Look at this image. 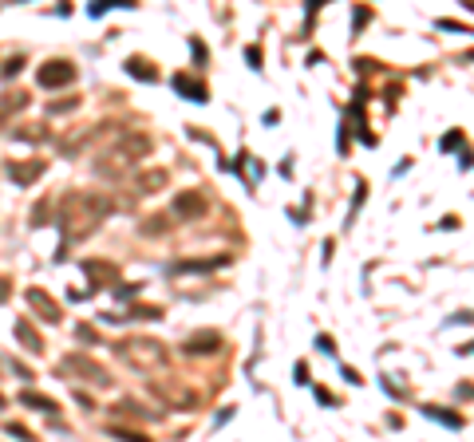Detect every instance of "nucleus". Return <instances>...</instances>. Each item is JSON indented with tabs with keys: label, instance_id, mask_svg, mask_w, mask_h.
Segmentation results:
<instances>
[{
	"label": "nucleus",
	"instance_id": "obj_20",
	"mask_svg": "<svg viewBox=\"0 0 474 442\" xmlns=\"http://www.w3.org/2000/svg\"><path fill=\"white\" fill-rule=\"evenodd\" d=\"M364 202H368V186H364V182H360V186H356V197H352V209H348V218H344V225H352V221H356V213H360V206H364Z\"/></svg>",
	"mask_w": 474,
	"mask_h": 442
},
{
	"label": "nucleus",
	"instance_id": "obj_15",
	"mask_svg": "<svg viewBox=\"0 0 474 442\" xmlns=\"http://www.w3.org/2000/svg\"><path fill=\"white\" fill-rule=\"evenodd\" d=\"M233 170H242V174H245V186L253 190V186L261 182V174H265V166H261V162H257L253 154H237V166H233Z\"/></svg>",
	"mask_w": 474,
	"mask_h": 442
},
{
	"label": "nucleus",
	"instance_id": "obj_34",
	"mask_svg": "<svg viewBox=\"0 0 474 442\" xmlns=\"http://www.w3.org/2000/svg\"><path fill=\"white\" fill-rule=\"evenodd\" d=\"M13 375H16V379H32V371H28L24 363H16V359H13Z\"/></svg>",
	"mask_w": 474,
	"mask_h": 442
},
{
	"label": "nucleus",
	"instance_id": "obj_40",
	"mask_svg": "<svg viewBox=\"0 0 474 442\" xmlns=\"http://www.w3.org/2000/svg\"><path fill=\"white\" fill-rule=\"evenodd\" d=\"M277 119H281V110H277V107L265 110V126H277Z\"/></svg>",
	"mask_w": 474,
	"mask_h": 442
},
{
	"label": "nucleus",
	"instance_id": "obj_39",
	"mask_svg": "<svg viewBox=\"0 0 474 442\" xmlns=\"http://www.w3.org/2000/svg\"><path fill=\"white\" fill-rule=\"evenodd\" d=\"M131 293H139V284H119L115 288V296H131Z\"/></svg>",
	"mask_w": 474,
	"mask_h": 442
},
{
	"label": "nucleus",
	"instance_id": "obj_7",
	"mask_svg": "<svg viewBox=\"0 0 474 442\" xmlns=\"http://www.w3.org/2000/svg\"><path fill=\"white\" fill-rule=\"evenodd\" d=\"M171 87L178 91L182 99H190V103H210V87L198 79V75H186V72H174Z\"/></svg>",
	"mask_w": 474,
	"mask_h": 442
},
{
	"label": "nucleus",
	"instance_id": "obj_3",
	"mask_svg": "<svg viewBox=\"0 0 474 442\" xmlns=\"http://www.w3.org/2000/svg\"><path fill=\"white\" fill-rule=\"evenodd\" d=\"M119 359L123 363H131V368H139V371H150V368H162L166 363V347L158 344V340H123L119 347Z\"/></svg>",
	"mask_w": 474,
	"mask_h": 442
},
{
	"label": "nucleus",
	"instance_id": "obj_6",
	"mask_svg": "<svg viewBox=\"0 0 474 442\" xmlns=\"http://www.w3.org/2000/svg\"><path fill=\"white\" fill-rule=\"evenodd\" d=\"M206 194H198V190H182V194H174V218H186V221H198L206 218Z\"/></svg>",
	"mask_w": 474,
	"mask_h": 442
},
{
	"label": "nucleus",
	"instance_id": "obj_18",
	"mask_svg": "<svg viewBox=\"0 0 474 442\" xmlns=\"http://www.w3.org/2000/svg\"><path fill=\"white\" fill-rule=\"evenodd\" d=\"M139 0H91L87 4V16H103L107 8H134Z\"/></svg>",
	"mask_w": 474,
	"mask_h": 442
},
{
	"label": "nucleus",
	"instance_id": "obj_21",
	"mask_svg": "<svg viewBox=\"0 0 474 442\" xmlns=\"http://www.w3.org/2000/svg\"><path fill=\"white\" fill-rule=\"evenodd\" d=\"M52 213H56V209H52L48 202H40V206L32 209V225H36V229H40V225H48V221H52Z\"/></svg>",
	"mask_w": 474,
	"mask_h": 442
},
{
	"label": "nucleus",
	"instance_id": "obj_4",
	"mask_svg": "<svg viewBox=\"0 0 474 442\" xmlns=\"http://www.w3.org/2000/svg\"><path fill=\"white\" fill-rule=\"evenodd\" d=\"M60 375L63 379H87V383H95V387H107L111 383V375H107V368H99L95 359H87V356H68V359H60Z\"/></svg>",
	"mask_w": 474,
	"mask_h": 442
},
{
	"label": "nucleus",
	"instance_id": "obj_29",
	"mask_svg": "<svg viewBox=\"0 0 474 442\" xmlns=\"http://www.w3.org/2000/svg\"><path fill=\"white\" fill-rule=\"evenodd\" d=\"M20 72H24V60H20V56L4 63V75H8V79H13V75H20Z\"/></svg>",
	"mask_w": 474,
	"mask_h": 442
},
{
	"label": "nucleus",
	"instance_id": "obj_11",
	"mask_svg": "<svg viewBox=\"0 0 474 442\" xmlns=\"http://www.w3.org/2000/svg\"><path fill=\"white\" fill-rule=\"evenodd\" d=\"M79 269L91 277V284H111L115 277H119V269H115L111 261H79Z\"/></svg>",
	"mask_w": 474,
	"mask_h": 442
},
{
	"label": "nucleus",
	"instance_id": "obj_2",
	"mask_svg": "<svg viewBox=\"0 0 474 442\" xmlns=\"http://www.w3.org/2000/svg\"><path fill=\"white\" fill-rule=\"evenodd\" d=\"M146 150H150V138L139 135V131H131V135H123V142L115 150H107L111 158H99L95 162V174H99V178H119L127 166H134V162L143 158Z\"/></svg>",
	"mask_w": 474,
	"mask_h": 442
},
{
	"label": "nucleus",
	"instance_id": "obj_22",
	"mask_svg": "<svg viewBox=\"0 0 474 442\" xmlns=\"http://www.w3.org/2000/svg\"><path fill=\"white\" fill-rule=\"evenodd\" d=\"M75 340H84V344L91 347V344H99V332L91 328V324H75Z\"/></svg>",
	"mask_w": 474,
	"mask_h": 442
},
{
	"label": "nucleus",
	"instance_id": "obj_27",
	"mask_svg": "<svg viewBox=\"0 0 474 442\" xmlns=\"http://www.w3.org/2000/svg\"><path fill=\"white\" fill-rule=\"evenodd\" d=\"M320 4H329V0H308V4H304V8H308V20H304V32H313V20H316V8H320Z\"/></svg>",
	"mask_w": 474,
	"mask_h": 442
},
{
	"label": "nucleus",
	"instance_id": "obj_28",
	"mask_svg": "<svg viewBox=\"0 0 474 442\" xmlns=\"http://www.w3.org/2000/svg\"><path fill=\"white\" fill-rule=\"evenodd\" d=\"M316 403H320V407H340V399H336V395H329L324 387H316Z\"/></svg>",
	"mask_w": 474,
	"mask_h": 442
},
{
	"label": "nucleus",
	"instance_id": "obj_16",
	"mask_svg": "<svg viewBox=\"0 0 474 442\" xmlns=\"http://www.w3.org/2000/svg\"><path fill=\"white\" fill-rule=\"evenodd\" d=\"M423 411V418H435V423H443V427H450V430H462V415H455V411H443V407H419Z\"/></svg>",
	"mask_w": 474,
	"mask_h": 442
},
{
	"label": "nucleus",
	"instance_id": "obj_9",
	"mask_svg": "<svg viewBox=\"0 0 474 442\" xmlns=\"http://www.w3.org/2000/svg\"><path fill=\"white\" fill-rule=\"evenodd\" d=\"M182 352L186 356H214V352H221V336L218 332H194Z\"/></svg>",
	"mask_w": 474,
	"mask_h": 442
},
{
	"label": "nucleus",
	"instance_id": "obj_12",
	"mask_svg": "<svg viewBox=\"0 0 474 442\" xmlns=\"http://www.w3.org/2000/svg\"><path fill=\"white\" fill-rule=\"evenodd\" d=\"M40 174H44V162H40V158H32V162H20V166H16V162H13V166H8V178H13L16 186H32V182H36V178H40Z\"/></svg>",
	"mask_w": 474,
	"mask_h": 442
},
{
	"label": "nucleus",
	"instance_id": "obj_10",
	"mask_svg": "<svg viewBox=\"0 0 474 442\" xmlns=\"http://www.w3.org/2000/svg\"><path fill=\"white\" fill-rule=\"evenodd\" d=\"M16 340H20V344H24V352H32V356H40V352H44V340H40V332L32 328V320H16Z\"/></svg>",
	"mask_w": 474,
	"mask_h": 442
},
{
	"label": "nucleus",
	"instance_id": "obj_42",
	"mask_svg": "<svg viewBox=\"0 0 474 442\" xmlns=\"http://www.w3.org/2000/svg\"><path fill=\"white\" fill-rule=\"evenodd\" d=\"M20 4H28V0H20Z\"/></svg>",
	"mask_w": 474,
	"mask_h": 442
},
{
	"label": "nucleus",
	"instance_id": "obj_33",
	"mask_svg": "<svg viewBox=\"0 0 474 442\" xmlns=\"http://www.w3.org/2000/svg\"><path fill=\"white\" fill-rule=\"evenodd\" d=\"M435 28H443V32H466V24H455V20H439Z\"/></svg>",
	"mask_w": 474,
	"mask_h": 442
},
{
	"label": "nucleus",
	"instance_id": "obj_5",
	"mask_svg": "<svg viewBox=\"0 0 474 442\" xmlns=\"http://www.w3.org/2000/svg\"><path fill=\"white\" fill-rule=\"evenodd\" d=\"M75 63L72 60H48L44 67H40V87H48V91H60V87H68V83H75Z\"/></svg>",
	"mask_w": 474,
	"mask_h": 442
},
{
	"label": "nucleus",
	"instance_id": "obj_1",
	"mask_svg": "<svg viewBox=\"0 0 474 442\" xmlns=\"http://www.w3.org/2000/svg\"><path fill=\"white\" fill-rule=\"evenodd\" d=\"M111 202L107 197H99V194H68L60 202V218H52V221H60V229H63V241H60V253L56 257H68V249H72V241H84L91 229H95L99 221L111 213Z\"/></svg>",
	"mask_w": 474,
	"mask_h": 442
},
{
	"label": "nucleus",
	"instance_id": "obj_19",
	"mask_svg": "<svg viewBox=\"0 0 474 442\" xmlns=\"http://www.w3.org/2000/svg\"><path fill=\"white\" fill-rule=\"evenodd\" d=\"M166 186V170H146L139 174V190H146V194H155V190H162Z\"/></svg>",
	"mask_w": 474,
	"mask_h": 442
},
{
	"label": "nucleus",
	"instance_id": "obj_17",
	"mask_svg": "<svg viewBox=\"0 0 474 442\" xmlns=\"http://www.w3.org/2000/svg\"><path fill=\"white\" fill-rule=\"evenodd\" d=\"M20 403L32 407V411H48V415H56V411H60L52 395H40V391H24V395H20Z\"/></svg>",
	"mask_w": 474,
	"mask_h": 442
},
{
	"label": "nucleus",
	"instance_id": "obj_41",
	"mask_svg": "<svg viewBox=\"0 0 474 442\" xmlns=\"http://www.w3.org/2000/svg\"><path fill=\"white\" fill-rule=\"evenodd\" d=\"M0 407H4V399H0Z\"/></svg>",
	"mask_w": 474,
	"mask_h": 442
},
{
	"label": "nucleus",
	"instance_id": "obj_14",
	"mask_svg": "<svg viewBox=\"0 0 474 442\" xmlns=\"http://www.w3.org/2000/svg\"><path fill=\"white\" fill-rule=\"evenodd\" d=\"M127 75L143 79V83H158V67L150 60H143V56H131V60H127Z\"/></svg>",
	"mask_w": 474,
	"mask_h": 442
},
{
	"label": "nucleus",
	"instance_id": "obj_38",
	"mask_svg": "<svg viewBox=\"0 0 474 442\" xmlns=\"http://www.w3.org/2000/svg\"><path fill=\"white\" fill-rule=\"evenodd\" d=\"M8 434H13V439H28V427H16V423H8Z\"/></svg>",
	"mask_w": 474,
	"mask_h": 442
},
{
	"label": "nucleus",
	"instance_id": "obj_24",
	"mask_svg": "<svg viewBox=\"0 0 474 442\" xmlns=\"http://www.w3.org/2000/svg\"><path fill=\"white\" fill-rule=\"evenodd\" d=\"M462 142H466V135H462V131H447V135H443V142H439V150H455V147H462Z\"/></svg>",
	"mask_w": 474,
	"mask_h": 442
},
{
	"label": "nucleus",
	"instance_id": "obj_13",
	"mask_svg": "<svg viewBox=\"0 0 474 442\" xmlns=\"http://www.w3.org/2000/svg\"><path fill=\"white\" fill-rule=\"evenodd\" d=\"M24 107H28V95H24V91H4V95H0V126L8 123L16 110H24Z\"/></svg>",
	"mask_w": 474,
	"mask_h": 442
},
{
	"label": "nucleus",
	"instance_id": "obj_31",
	"mask_svg": "<svg viewBox=\"0 0 474 442\" xmlns=\"http://www.w3.org/2000/svg\"><path fill=\"white\" fill-rule=\"evenodd\" d=\"M292 379H297V383H313V375H308V363H297V368H292Z\"/></svg>",
	"mask_w": 474,
	"mask_h": 442
},
{
	"label": "nucleus",
	"instance_id": "obj_8",
	"mask_svg": "<svg viewBox=\"0 0 474 442\" xmlns=\"http://www.w3.org/2000/svg\"><path fill=\"white\" fill-rule=\"evenodd\" d=\"M28 304L36 308V316H40V320H48V324H60V320H63L60 304H56V300H52L44 288H28Z\"/></svg>",
	"mask_w": 474,
	"mask_h": 442
},
{
	"label": "nucleus",
	"instance_id": "obj_26",
	"mask_svg": "<svg viewBox=\"0 0 474 442\" xmlns=\"http://www.w3.org/2000/svg\"><path fill=\"white\" fill-rule=\"evenodd\" d=\"M190 51H194V63H198V67H206V60H210V51L202 48V40H190Z\"/></svg>",
	"mask_w": 474,
	"mask_h": 442
},
{
	"label": "nucleus",
	"instance_id": "obj_32",
	"mask_svg": "<svg viewBox=\"0 0 474 442\" xmlns=\"http://www.w3.org/2000/svg\"><path fill=\"white\" fill-rule=\"evenodd\" d=\"M316 347H320L324 356H336V344H332L329 336H316Z\"/></svg>",
	"mask_w": 474,
	"mask_h": 442
},
{
	"label": "nucleus",
	"instance_id": "obj_25",
	"mask_svg": "<svg viewBox=\"0 0 474 442\" xmlns=\"http://www.w3.org/2000/svg\"><path fill=\"white\" fill-rule=\"evenodd\" d=\"M245 63H249V67H253V72H261V48H257V44H249V48H245Z\"/></svg>",
	"mask_w": 474,
	"mask_h": 442
},
{
	"label": "nucleus",
	"instance_id": "obj_36",
	"mask_svg": "<svg viewBox=\"0 0 474 442\" xmlns=\"http://www.w3.org/2000/svg\"><path fill=\"white\" fill-rule=\"evenodd\" d=\"M8 296H13V281H4V277H0V304H4Z\"/></svg>",
	"mask_w": 474,
	"mask_h": 442
},
{
	"label": "nucleus",
	"instance_id": "obj_35",
	"mask_svg": "<svg viewBox=\"0 0 474 442\" xmlns=\"http://www.w3.org/2000/svg\"><path fill=\"white\" fill-rule=\"evenodd\" d=\"M143 229H146V234H162V229H166V221H162V218H158V221H146Z\"/></svg>",
	"mask_w": 474,
	"mask_h": 442
},
{
	"label": "nucleus",
	"instance_id": "obj_37",
	"mask_svg": "<svg viewBox=\"0 0 474 442\" xmlns=\"http://www.w3.org/2000/svg\"><path fill=\"white\" fill-rule=\"evenodd\" d=\"M352 24H356V32H360V28L368 24V13H364V8H356V16H352Z\"/></svg>",
	"mask_w": 474,
	"mask_h": 442
},
{
	"label": "nucleus",
	"instance_id": "obj_23",
	"mask_svg": "<svg viewBox=\"0 0 474 442\" xmlns=\"http://www.w3.org/2000/svg\"><path fill=\"white\" fill-rule=\"evenodd\" d=\"M127 316H131V320H162V308H143V304H139V308H131Z\"/></svg>",
	"mask_w": 474,
	"mask_h": 442
},
{
	"label": "nucleus",
	"instance_id": "obj_30",
	"mask_svg": "<svg viewBox=\"0 0 474 442\" xmlns=\"http://www.w3.org/2000/svg\"><path fill=\"white\" fill-rule=\"evenodd\" d=\"M75 103H79V99H63V103H52V107H48V115H63V110H72Z\"/></svg>",
	"mask_w": 474,
	"mask_h": 442
}]
</instances>
